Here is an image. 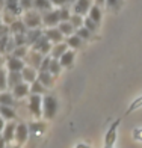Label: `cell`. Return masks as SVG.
Masks as SVG:
<instances>
[{
  "label": "cell",
  "instance_id": "1",
  "mask_svg": "<svg viewBox=\"0 0 142 148\" xmlns=\"http://www.w3.org/2000/svg\"><path fill=\"white\" fill-rule=\"evenodd\" d=\"M59 110V101L55 95H47L43 97V118L45 119H53L56 116V113Z\"/></svg>",
  "mask_w": 142,
  "mask_h": 148
},
{
  "label": "cell",
  "instance_id": "2",
  "mask_svg": "<svg viewBox=\"0 0 142 148\" xmlns=\"http://www.w3.org/2000/svg\"><path fill=\"white\" fill-rule=\"evenodd\" d=\"M29 110L35 118L43 116V97L39 94H30L29 95Z\"/></svg>",
  "mask_w": 142,
  "mask_h": 148
},
{
  "label": "cell",
  "instance_id": "3",
  "mask_svg": "<svg viewBox=\"0 0 142 148\" xmlns=\"http://www.w3.org/2000/svg\"><path fill=\"white\" fill-rule=\"evenodd\" d=\"M121 121H123V118H118V119H115L113 123L109 125V129H107V132L104 134V147H113L115 145V142H117L118 127L121 124Z\"/></svg>",
  "mask_w": 142,
  "mask_h": 148
},
{
  "label": "cell",
  "instance_id": "4",
  "mask_svg": "<svg viewBox=\"0 0 142 148\" xmlns=\"http://www.w3.org/2000/svg\"><path fill=\"white\" fill-rule=\"evenodd\" d=\"M23 23L26 24V27H29V29H36V27H39V26L43 24V17L39 15L38 12L29 9V11L24 14Z\"/></svg>",
  "mask_w": 142,
  "mask_h": 148
},
{
  "label": "cell",
  "instance_id": "5",
  "mask_svg": "<svg viewBox=\"0 0 142 148\" xmlns=\"http://www.w3.org/2000/svg\"><path fill=\"white\" fill-rule=\"evenodd\" d=\"M29 125L26 123H18L17 124V129H15V142L18 145H23L27 142V138H29Z\"/></svg>",
  "mask_w": 142,
  "mask_h": 148
},
{
  "label": "cell",
  "instance_id": "6",
  "mask_svg": "<svg viewBox=\"0 0 142 148\" xmlns=\"http://www.w3.org/2000/svg\"><path fill=\"white\" fill-rule=\"evenodd\" d=\"M24 59H26V64H27V65H30V66H33V68L39 70L41 62H43V59H44V55L32 49V51H27V55H26Z\"/></svg>",
  "mask_w": 142,
  "mask_h": 148
},
{
  "label": "cell",
  "instance_id": "7",
  "mask_svg": "<svg viewBox=\"0 0 142 148\" xmlns=\"http://www.w3.org/2000/svg\"><path fill=\"white\" fill-rule=\"evenodd\" d=\"M60 21V18H59V9L56 11H47L44 12V15H43V24L45 26H49V27H56V26L59 24Z\"/></svg>",
  "mask_w": 142,
  "mask_h": 148
},
{
  "label": "cell",
  "instance_id": "8",
  "mask_svg": "<svg viewBox=\"0 0 142 148\" xmlns=\"http://www.w3.org/2000/svg\"><path fill=\"white\" fill-rule=\"evenodd\" d=\"M12 95L15 98H24V97H29L30 95V83L27 82H20L18 85H15L12 88Z\"/></svg>",
  "mask_w": 142,
  "mask_h": 148
},
{
  "label": "cell",
  "instance_id": "9",
  "mask_svg": "<svg viewBox=\"0 0 142 148\" xmlns=\"http://www.w3.org/2000/svg\"><path fill=\"white\" fill-rule=\"evenodd\" d=\"M32 47H33V50H36V51H39V53H43V55L45 56V55H49V53L51 51V47H53V45H51V42L49 41V39H47V36L43 35V36L39 38Z\"/></svg>",
  "mask_w": 142,
  "mask_h": 148
},
{
  "label": "cell",
  "instance_id": "10",
  "mask_svg": "<svg viewBox=\"0 0 142 148\" xmlns=\"http://www.w3.org/2000/svg\"><path fill=\"white\" fill-rule=\"evenodd\" d=\"M15 129H17V124H15V119L14 121H8V123L5 124V129L2 132L3 138L6 140V144H11L15 140Z\"/></svg>",
  "mask_w": 142,
  "mask_h": 148
},
{
  "label": "cell",
  "instance_id": "11",
  "mask_svg": "<svg viewBox=\"0 0 142 148\" xmlns=\"http://www.w3.org/2000/svg\"><path fill=\"white\" fill-rule=\"evenodd\" d=\"M6 68H8V71H21L24 66H26V62L23 59H20L17 56H8V59H6Z\"/></svg>",
  "mask_w": 142,
  "mask_h": 148
},
{
  "label": "cell",
  "instance_id": "12",
  "mask_svg": "<svg viewBox=\"0 0 142 148\" xmlns=\"http://www.w3.org/2000/svg\"><path fill=\"white\" fill-rule=\"evenodd\" d=\"M44 35L47 36V39H49L51 44L62 42V39H64V33L60 32L58 27H49V29L44 32Z\"/></svg>",
  "mask_w": 142,
  "mask_h": 148
},
{
  "label": "cell",
  "instance_id": "13",
  "mask_svg": "<svg viewBox=\"0 0 142 148\" xmlns=\"http://www.w3.org/2000/svg\"><path fill=\"white\" fill-rule=\"evenodd\" d=\"M21 77H23V82H27V83L35 82V80L38 79V70L30 66V65L24 66V68L21 70Z\"/></svg>",
  "mask_w": 142,
  "mask_h": 148
},
{
  "label": "cell",
  "instance_id": "14",
  "mask_svg": "<svg viewBox=\"0 0 142 148\" xmlns=\"http://www.w3.org/2000/svg\"><path fill=\"white\" fill-rule=\"evenodd\" d=\"M38 80L49 89L53 86V83H55V76H53L50 71H38Z\"/></svg>",
  "mask_w": 142,
  "mask_h": 148
},
{
  "label": "cell",
  "instance_id": "15",
  "mask_svg": "<svg viewBox=\"0 0 142 148\" xmlns=\"http://www.w3.org/2000/svg\"><path fill=\"white\" fill-rule=\"evenodd\" d=\"M74 58H76V53H74V50L71 49H68L62 56L59 58V62H60V65L64 66V68H70V66H73V64H74Z\"/></svg>",
  "mask_w": 142,
  "mask_h": 148
},
{
  "label": "cell",
  "instance_id": "16",
  "mask_svg": "<svg viewBox=\"0 0 142 148\" xmlns=\"http://www.w3.org/2000/svg\"><path fill=\"white\" fill-rule=\"evenodd\" d=\"M91 8V0H76L74 2V14L85 15Z\"/></svg>",
  "mask_w": 142,
  "mask_h": 148
},
{
  "label": "cell",
  "instance_id": "17",
  "mask_svg": "<svg viewBox=\"0 0 142 148\" xmlns=\"http://www.w3.org/2000/svg\"><path fill=\"white\" fill-rule=\"evenodd\" d=\"M5 8H6V11H8V14L18 15L20 12H21L20 0H5Z\"/></svg>",
  "mask_w": 142,
  "mask_h": 148
},
{
  "label": "cell",
  "instance_id": "18",
  "mask_svg": "<svg viewBox=\"0 0 142 148\" xmlns=\"http://www.w3.org/2000/svg\"><path fill=\"white\" fill-rule=\"evenodd\" d=\"M70 47H68V44L67 42H58V44H55L51 47V51H50V55H51V58H55V59H59L60 56L64 55V53L68 50Z\"/></svg>",
  "mask_w": 142,
  "mask_h": 148
},
{
  "label": "cell",
  "instance_id": "19",
  "mask_svg": "<svg viewBox=\"0 0 142 148\" xmlns=\"http://www.w3.org/2000/svg\"><path fill=\"white\" fill-rule=\"evenodd\" d=\"M0 116H3L6 121L17 119V113L12 106H0Z\"/></svg>",
  "mask_w": 142,
  "mask_h": 148
},
{
  "label": "cell",
  "instance_id": "20",
  "mask_svg": "<svg viewBox=\"0 0 142 148\" xmlns=\"http://www.w3.org/2000/svg\"><path fill=\"white\" fill-rule=\"evenodd\" d=\"M20 82H23L21 71H8V88L12 89Z\"/></svg>",
  "mask_w": 142,
  "mask_h": 148
},
{
  "label": "cell",
  "instance_id": "21",
  "mask_svg": "<svg viewBox=\"0 0 142 148\" xmlns=\"http://www.w3.org/2000/svg\"><path fill=\"white\" fill-rule=\"evenodd\" d=\"M44 33L39 30L38 27L36 29H30L29 32H26V39H27V45H33L39 38H41Z\"/></svg>",
  "mask_w": 142,
  "mask_h": 148
},
{
  "label": "cell",
  "instance_id": "22",
  "mask_svg": "<svg viewBox=\"0 0 142 148\" xmlns=\"http://www.w3.org/2000/svg\"><path fill=\"white\" fill-rule=\"evenodd\" d=\"M14 103H15V97L11 92H6V91L0 92V106H12L14 107Z\"/></svg>",
  "mask_w": 142,
  "mask_h": 148
},
{
  "label": "cell",
  "instance_id": "23",
  "mask_svg": "<svg viewBox=\"0 0 142 148\" xmlns=\"http://www.w3.org/2000/svg\"><path fill=\"white\" fill-rule=\"evenodd\" d=\"M58 29L64 33V36H70V35H73V33H74V30H76L70 21H59Z\"/></svg>",
  "mask_w": 142,
  "mask_h": 148
},
{
  "label": "cell",
  "instance_id": "24",
  "mask_svg": "<svg viewBox=\"0 0 142 148\" xmlns=\"http://www.w3.org/2000/svg\"><path fill=\"white\" fill-rule=\"evenodd\" d=\"M51 2L50 0H33V8H35L36 11H50L51 9Z\"/></svg>",
  "mask_w": 142,
  "mask_h": 148
},
{
  "label": "cell",
  "instance_id": "25",
  "mask_svg": "<svg viewBox=\"0 0 142 148\" xmlns=\"http://www.w3.org/2000/svg\"><path fill=\"white\" fill-rule=\"evenodd\" d=\"M88 17H89L91 20H94L97 24L101 21V11H100V6L98 5H94L89 8V11H88Z\"/></svg>",
  "mask_w": 142,
  "mask_h": 148
},
{
  "label": "cell",
  "instance_id": "26",
  "mask_svg": "<svg viewBox=\"0 0 142 148\" xmlns=\"http://www.w3.org/2000/svg\"><path fill=\"white\" fill-rule=\"evenodd\" d=\"M67 44H68V47H71V49L74 50V49H80L82 47V44H83V39L80 38L79 35H70L68 36V39H67Z\"/></svg>",
  "mask_w": 142,
  "mask_h": 148
},
{
  "label": "cell",
  "instance_id": "27",
  "mask_svg": "<svg viewBox=\"0 0 142 148\" xmlns=\"http://www.w3.org/2000/svg\"><path fill=\"white\" fill-rule=\"evenodd\" d=\"M47 92V88L39 82V80L36 79L35 82H32L30 83V94H39V95H43V94Z\"/></svg>",
  "mask_w": 142,
  "mask_h": 148
},
{
  "label": "cell",
  "instance_id": "28",
  "mask_svg": "<svg viewBox=\"0 0 142 148\" xmlns=\"http://www.w3.org/2000/svg\"><path fill=\"white\" fill-rule=\"evenodd\" d=\"M49 71H50L55 77H56V76H59L60 71H62V65H60L59 59L51 58V62H50V66H49Z\"/></svg>",
  "mask_w": 142,
  "mask_h": 148
},
{
  "label": "cell",
  "instance_id": "29",
  "mask_svg": "<svg viewBox=\"0 0 142 148\" xmlns=\"http://www.w3.org/2000/svg\"><path fill=\"white\" fill-rule=\"evenodd\" d=\"M83 15H80V14H71L70 17V23L73 24V27L74 29H79V27H82L83 26Z\"/></svg>",
  "mask_w": 142,
  "mask_h": 148
},
{
  "label": "cell",
  "instance_id": "30",
  "mask_svg": "<svg viewBox=\"0 0 142 148\" xmlns=\"http://www.w3.org/2000/svg\"><path fill=\"white\" fill-rule=\"evenodd\" d=\"M24 27H26V24L23 21H12L9 26V29L14 35L15 33H24Z\"/></svg>",
  "mask_w": 142,
  "mask_h": 148
},
{
  "label": "cell",
  "instance_id": "31",
  "mask_svg": "<svg viewBox=\"0 0 142 148\" xmlns=\"http://www.w3.org/2000/svg\"><path fill=\"white\" fill-rule=\"evenodd\" d=\"M45 129V124L44 123H32L29 125V133H33V134H39L43 133Z\"/></svg>",
  "mask_w": 142,
  "mask_h": 148
},
{
  "label": "cell",
  "instance_id": "32",
  "mask_svg": "<svg viewBox=\"0 0 142 148\" xmlns=\"http://www.w3.org/2000/svg\"><path fill=\"white\" fill-rule=\"evenodd\" d=\"M8 89V73L0 68V92Z\"/></svg>",
  "mask_w": 142,
  "mask_h": 148
},
{
  "label": "cell",
  "instance_id": "33",
  "mask_svg": "<svg viewBox=\"0 0 142 148\" xmlns=\"http://www.w3.org/2000/svg\"><path fill=\"white\" fill-rule=\"evenodd\" d=\"M12 55L17 56V58H26V55H27V47L26 45H17L14 50H12Z\"/></svg>",
  "mask_w": 142,
  "mask_h": 148
},
{
  "label": "cell",
  "instance_id": "34",
  "mask_svg": "<svg viewBox=\"0 0 142 148\" xmlns=\"http://www.w3.org/2000/svg\"><path fill=\"white\" fill-rule=\"evenodd\" d=\"M76 35H79L80 38L83 39H89L91 38V35H92V32L89 30V29H86L85 26H82V27H79V29H76Z\"/></svg>",
  "mask_w": 142,
  "mask_h": 148
},
{
  "label": "cell",
  "instance_id": "35",
  "mask_svg": "<svg viewBox=\"0 0 142 148\" xmlns=\"http://www.w3.org/2000/svg\"><path fill=\"white\" fill-rule=\"evenodd\" d=\"M83 26H85L86 29H89L91 32H95V30H97V27H98V24H97L95 21H94V20H91L89 17H86V18L83 20Z\"/></svg>",
  "mask_w": 142,
  "mask_h": 148
},
{
  "label": "cell",
  "instance_id": "36",
  "mask_svg": "<svg viewBox=\"0 0 142 148\" xmlns=\"http://www.w3.org/2000/svg\"><path fill=\"white\" fill-rule=\"evenodd\" d=\"M70 17H71V12L68 11V8L62 6V8L59 9V18H60V21H70Z\"/></svg>",
  "mask_w": 142,
  "mask_h": 148
},
{
  "label": "cell",
  "instance_id": "37",
  "mask_svg": "<svg viewBox=\"0 0 142 148\" xmlns=\"http://www.w3.org/2000/svg\"><path fill=\"white\" fill-rule=\"evenodd\" d=\"M50 62H51V56H44L43 62H41V66H39L38 71H49V66H50Z\"/></svg>",
  "mask_w": 142,
  "mask_h": 148
},
{
  "label": "cell",
  "instance_id": "38",
  "mask_svg": "<svg viewBox=\"0 0 142 148\" xmlns=\"http://www.w3.org/2000/svg\"><path fill=\"white\" fill-rule=\"evenodd\" d=\"M142 106V95L136 100V101H134L130 107H128V110H127V113H126V115H128V113H130V112H134V110H136V109H139V107Z\"/></svg>",
  "mask_w": 142,
  "mask_h": 148
},
{
  "label": "cell",
  "instance_id": "39",
  "mask_svg": "<svg viewBox=\"0 0 142 148\" xmlns=\"http://www.w3.org/2000/svg\"><path fill=\"white\" fill-rule=\"evenodd\" d=\"M20 5H21V9L29 11L30 8H33V0H20Z\"/></svg>",
  "mask_w": 142,
  "mask_h": 148
},
{
  "label": "cell",
  "instance_id": "40",
  "mask_svg": "<svg viewBox=\"0 0 142 148\" xmlns=\"http://www.w3.org/2000/svg\"><path fill=\"white\" fill-rule=\"evenodd\" d=\"M51 2V5H55V6H59V8H62V6H65L67 3V0H50Z\"/></svg>",
  "mask_w": 142,
  "mask_h": 148
},
{
  "label": "cell",
  "instance_id": "41",
  "mask_svg": "<svg viewBox=\"0 0 142 148\" xmlns=\"http://www.w3.org/2000/svg\"><path fill=\"white\" fill-rule=\"evenodd\" d=\"M119 0H106V6H109V8H113V6H117V3Z\"/></svg>",
  "mask_w": 142,
  "mask_h": 148
},
{
  "label": "cell",
  "instance_id": "42",
  "mask_svg": "<svg viewBox=\"0 0 142 148\" xmlns=\"http://www.w3.org/2000/svg\"><path fill=\"white\" fill-rule=\"evenodd\" d=\"M6 145H8V144H6V140H5V138H3V134L0 133V148H5Z\"/></svg>",
  "mask_w": 142,
  "mask_h": 148
},
{
  "label": "cell",
  "instance_id": "43",
  "mask_svg": "<svg viewBox=\"0 0 142 148\" xmlns=\"http://www.w3.org/2000/svg\"><path fill=\"white\" fill-rule=\"evenodd\" d=\"M5 121H6V119H5L3 116H0V133H2V132H3V129H5V124H6Z\"/></svg>",
  "mask_w": 142,
  "mask_h": 148
},
{
  "label": "cell",
  "instance_id": "44",
  "mask_svg": "<svg viewBox=\"0 0 142 148\" xmlns=\"http://www.w3.org/2000/svg\"><path fill=\"white\" fill-rule=\"evenodd\" d=\"M74 148H91L89 145H88V144H85V142H79L76 147H74Z\"/></svg>",
  "mask_w": 142,
  "mask_h": 148
},
{
  "label": "cell",
  "instance_id": "45",
  "mask_svg": "<svg viewBox=\"0 0 142 148\" xmlns=\"http://www.w3.org/2000/svg\"><path fill=\"white\" fill-rule=\"evenodd\" d=\"M5 62H6V59H5L2 55H0V68H2V66L5 65Z\"/></svg>",
  "mask_w": 142,
  "mask_h": 148
},
{
  "label": "cell",
  "instance_id": "46",
  "mask_svg": "<svg viewBox=\"0 0 142 148\" xmlns=\"http://www.w3.org/2000/svg\"><path fill=\"white\" fill-rule=\"evenodd\" d=\"M95 3H97L98 6H101V5H104V3H106V0H95Z\"/></svg>",
  "mask_w": 142,
  "mask_h": 148
},
{
  "label": "cell",
  "instance_id": "47",
  "mask_svg": "<svg viewBox=\"0 0 142 148\" xmlns=\"http://www.w3.org/2000/svg\"><path fill=\"white\" fill-rule=\"evenodd\" d=\"M0 8H5V0H0Z\"/></svg>",
  "mask_w": 142,
  "mask_h": 148
},
{
  "label": "cell",
  "instance_id": "48",
  "mask_svg": "<svg viewBox=\"0 0 142 148\" xmlns=\"http://www.w3.org/2000/svg\"><path fill=\"white\" fill-rule=\"evenodd\" d=\"M67 2H68V3H74V2H76V0H67Z\"/></svg>",
  "mask_w": 142,
  "mask_h": 148
},
{
  "label": "cell",
  "instance_id": "49",
  "mask_svg": "<svg viewBox=\"0 0 142 148\" xmlns=\"http://www.w3.org/2000/svg\"><path fill=\"white\" fill-rule=\"evenodd\" d=\"M20 147H21V145H18V144H17L15 147H12V148H20Z\"/></svg>",
  "mask_w": 142,
  "mask_h": 148
},
{
  "label": "cell",
  "instance_id": "50",
  "mask_svg": "<svg viewBox=\"0 0 142 148\" xmlns=\"http://www.w3.org/2000/svg\"><path fill=\"white\" fill-rule=\"evenodd\" d=\"M5 148H12V145H6Z\"/></svg>",
  "mask_w": 142,
  "mask_h": 148
},
{
  "label": "cell",
  "instance_id": "51",
  "mask_svg": "<svg viewBox=\"0 0 142 148\" xmlns=\"http://www.w3.org/2000/svg\"><path fill=\"white\" fill-rule=\"evenodd\" d=\"M0 24H2V15H0Z\"/></svg>",
  "mask_w": 142,
  "mask_h": 148
},
{
  "label": "cell",
  "instance_id": "52",
  "mask_svg": "<svg viewBox=\"0 0 142 148\" xmlns=\"http://www.w3.org/2000/svg\"><path fill=\"white\" fill-rule=\"evenodd\" d=\"M104 148H113V147H104Z\"/></svg>",
  "mask_w": 142,
  "mask_h": 148
}]
</instances>
